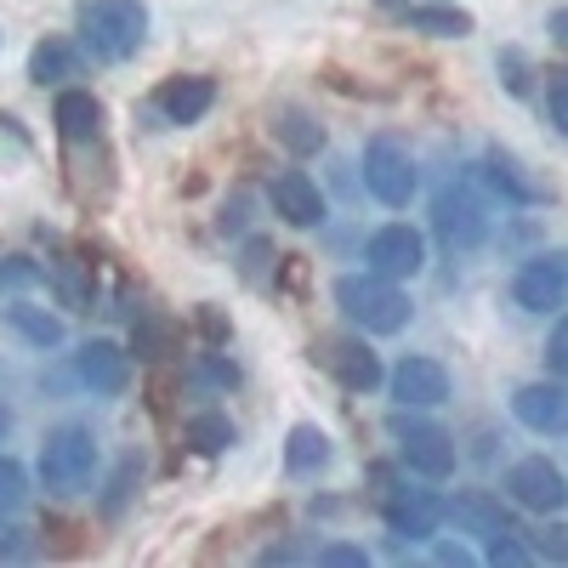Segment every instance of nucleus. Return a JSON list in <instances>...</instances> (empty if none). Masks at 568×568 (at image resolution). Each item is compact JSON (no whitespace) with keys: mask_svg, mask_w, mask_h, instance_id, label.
<instances>
[{"mask_svg":"<svg viewBox=\"0 0 568 568\" xmlns=\"http://www.w3.org/2000/svg\"><path fill=\"white\" fill-rule=\"evenodd\" d=\"M438 562H449V568H466V562H471V551H466V546H438Z\"/></svg>","mask_w":568,"mask_h":568,"instance_id":"4c0bfd02","label":"nucleus"},{"mask_svg":"<svg viewBox=\"0 0 568 568\" xmlns=\"http://www.w3.org/2000/svg\"><path fill=\"white\" fill-rule=\"evenodd\" d=\"M433 227L449 251H478L489 240V211L471 187H444L433 200Z\"/></svg>","mask_w":568,"mask_h":568,"instance_id":"0eeeda50","label":"nucleus"},{"mask_svg":"<svg viewBox=\"0 0 568 568\" xmlns=\"http://www.w3.org/2000/svg\"><path fill=\"white\" fill-rule=\"evenodd\" d=\"M165 347H171V324L165 318H142L136 324V353L142 358H165Z\"/></svg>","mask_w":568,"mask_h":568,"instance_id":"cd10ccee","label":"nucleus"},{"mask_svg":"<svg viewBox=\"0 0 568 568\" xmlns=\"http://www.w3.org/2000/svg\"><path fill=\"white\" fill-rule=\"evenodd\" d=\"M0 557H23V535L0 524Z\"/></svg>","mask_w":568,"mask_h":568,"instance_id":"c9c22d12","label":"nucleus"},{"mask_svg":"<svg viewBox=\"0 0 568 568\" xmlns=\"http://www.w3.org/2000/svg\"><path fill=\"white\" fill-rule=\"evenodd\" d=\"M273 136L291 154H318L324 149V125H313V114H302V109H278L273 114Z\"/></svg>","mask_w":568,"mask_h":568,"instance_id":"b1692460","label":"nucleus"},{"mask_svg":"<svg viewBox=\"0 0 568 568\" xmlns=\"http://www.w3.org/2000/svg\"><path fill=\"white\" fill-rule=\"evenodd\" d=\"M318 562H324V568H364L369 557H364L358 546H342V540H336V546H318Z\"/></svg>","mask_w":568,"mask_h":568,"instance_id":"f704fd0d","label":"nucleus"},{"mask_svg":"<svg viewBox=\"0 0 568 568\" xmlns=\"http://www.w3.org/2000/svg\"><path fill=\"white\" fill-rule=\"evenodd\" d=\"M45 267H34L29 256H12V262H0V291H29V284H40Z\"/></svg>","mask_w":568,"mask_h":568,"instance_id":"c85d7f7f","label":"nucleus"},{"mask_svg":"<svg viewBox=\"0 0 568 568\" xmlns=\"http://www.w3.org/2000/svg\"><path fill=\"white\" fill-rule=\"evenodd\" d=\"M0 45H7V34H0Z\"/></svg>","mask_w":568,"mask_h":568,"instance_id":"a19ab883","label":"nucleus"},{"mask_svg":"<svg viewBox=\"0 0 568 568\" xmlns=\"http://www.w3.org/2000/svg\"><path fill=\"white\" fill-rule=\"evenodd\" d=\"M187 444H194L200 455H222V449L233 444L227 415H194V420H187Z\"/></svg>","mask_w":568,"mask_h":568,"instance_id":"a878e982","label":"nucleus"},{"mask_svg":"<svg viewBox=\"0 0 568 568\" xmlns=\"http://www.w3.org/2000/svg\"><path fill=\"white\" fill-rule=\"evenodd\" d=\"M267 205H273V216H284L291 227H318L324 222V194H318V182L307 171H278L267 182Z\"/></svg>","mask_w":568,"mask_h":568,"instance_id":"f8f14e48","label":"nucleus"},{"mask_svg":"<svg viewBox=\"0 0 568 568\" xmlns=\"http://www.w3.org/2000/svg\"><path fill=\"white\" fill-rule=\"evenodd\" d=\"M23 500H29V471H23L12 455H0V524H7V517H18Z\"/></svg>","mask_w":568,"mask_h":568,"instance_id":"393cba45","label":"nucleus"},{"mask_svg":"<svg viewBox=\"0 0 568 568\" xmlns=\"http://www.w3.org/2000/svg\"><path fill=\"white\" fill-rule=\"evenodd\" d=\"M562 296H568V262L562 256H535L511 278V302L524 313H557Z\"/></svg>","mask_w":568,"mask_h":568,"instance_id":"1a4fd4ad","label":"nucleus"},{"mask_svg":"<svg viewBox=\"0 0 568 568\" xmlns=\"http://www.w3.org/2000/svg\"><path fill=\"white\" fill-rule=\"evenodd\" d=\"M52 120H58V136L80 149V142H98V131H103V103L91 98V91H58Z\"/></svg>","mask_w":568,"mask_h":568,"instance_id":"a211bd4d","label":"nucleus"},{"mask_svg":"<svg viewBox=\"0 0 568 568\" xmlns=\"http://www.w3.org/2000/svg\"><path fill=\"white\" fill-rule=\"evenodd\" d=\"M74 375H80V387L85 393H98V398H120L131 387V353L120 342H85L74 353Z\"/></svg>","mask_w":568,"mask_h":568,"instance_id":"9d476101","label":"nucleus"},{"mask_svg":"<svg viewBox=\"0 0 568 568\" xmlns=\"http://www.w3.org/2000/svg\"><path fill=\"white\" fill-rule=\"evenodd\" d=\"M393 438H398V455L409 471H420V478H449L455 471V438L444 433V426L433 420H409V415H393Z\"/></svg>","mask_w":568,"mask_h":568,"instance_id":"423d86ee","label":"nucleus"},{"mask_svg":"<svg viewBox=\"0 0 568 568\" xmlns=\"http://www.w3.org/2000/svg\"><path fill=\"white\" fill-rule=\"evenodd\" d=\"M160 114L171 120V125H194V120H205V109L216 103V80L211 74H176V80H165L160 85Z\"/></svg>","mask_w":568,"mask_h":568,"instance_id":"f3484780","label":"nucleus"},{"mask_svg":"<svg viewBox=\"0 0 568 568\" xmlns=\"http://www.w3.org/2000/svg\"><path fill=\"white\" fill-rule=\"evenodd\" d=\"M7 433H12V415H7V409H0V438H7Z\"/></svg>","mask_w":568,"mask_h":568,"instance_id":"ea45409f","label":"nucleus"},{"mask_svg":"<svg viewBox=\"0 0 568 568\" xmlns=\"http://www.w3.org/2000/svg\"><path fill=\"white\" fill-rule=\"evenodd\" d=\"M535 557H546V562H568V524L540 529V535H535Z\"/></svg>","mask_w":568,"mask_h":568,"instance_id":"2f4dec72","label":"nucleus"},{"mask_svg":"<svg viewBox=\"0 0 568 568\" xmlns=\"http://www.w3.org/2000/svg\"><path fill=\"white\" fill-rule=\"evenodd\" d=\"M415 154H409V142L382 131V136H369V149H364V187L375 200H382L387 211H404L415 200Z\"/></svg>","mask_w":568,"mask_h":568,"instance_id":"20e7f679","label":"nucleus"},{"mask_svg":"<svg viewBox=\"0 0 568 568\" xmlns=\"http://www.w3.org/2000/svg\"><path fill=\"white\" fill-rule=\"evenodd\" d=\"M336 307L347 313V324H358L364 336H398L409 324L415 302L404 296L398 278H382V273H342L336 278Z\"/></svg>","mask_w":568,"mask_h":568,"instance_id":"f03ea898","label":"nucleus"},{"mask_svg":"<svg viewBox=\"0 0 568 568\" xmlns=\"http://www.w3.org/2000/svg\"><path fill=\"white\" fill-rule=\"evenodd\" d=\"M131 478H142V460H136V455H125V460H120V471H114V484H109V500H103L109 511H120V500L131 495Z\"/></svg>","mask_w":568,"mask_h":568,"instance_id":"c756f323","label":"nucleus"},{"mask_svg":"<svg viewBox=\"0 0 568 568\" xmlns=\"http://www.w3.org/2000/svg\"><path fill=\"white\" fill-rule=\"evenodd\" d=\"M546 364H551L557 382H568V318H557V329H551V342H546Z\"/></svg>","mask_w":568,"mask_h":568,"instance_id":"473e14b6","label":"nucleus"},{"mask_svg":"<svg viewBox=\"0 0 568 568\" xmlns=\"http://www.w3.org/2000/svg\"><path fill=\"white\" fill-rule=\"evenodd\" d=\"M324 369L336 375V382L347 387V393H375L382 387V358H375L364 342H353V336H336V342H324Z\"/></svg>","mask_w":568,"mask_h":568,"instance_id":"dca6fc26","label":"nucleus"},{"mask_svg":"<svg viewBox=\"0 0 568 568\" xmlns=\"http://www.w3.org/2000/svg\"><path fill=\"white\" fill-rule=\"evenodd\" d=\"M506 500L535 511V517H557L568 506V478L546 455H524V460L506 466Z\"/></svg>","mask_w":568,"mask_h":568,"instance_id":"39448f33","label":"nucleus"},{"mask_svg":"<svg viewBox=\"0 0 568 568\" xmlns=\"http://www.w3.org/2000/svg\"><path fill=\"white\" fill-rule=\"evenodd\" d=\"M546 29H551V34H557V40L568 45V7H557V12L546 18Z\"/></svg>","mask_w":568,"mask_h":568,"instance_id":"58836bf2","label":"nucleus"},{"mask_svg":"<svg viewBox=\"0 0 568 568\" xmlns=\"http://www.w3.org/2000/svg\"><path fill=\"white\" fill-rule=\"evenodd\" d=\"M484 171H489V182L500 187V194H506V200H517V205H540V200H546V187H540V182H529V176H524V165H517L511 154H500V149L484 160Z\"/></svg>","mask_w":568,"mask_h":568,"instance_id":"4be33fe9","label":"nucleus"},{"mask_svg":"<svg viewBox=\"0 0 568 568\" xmlns=\"http://www.w3.org/2000/svg\"><path fill=\"white\" fill-rule=\"evenodd\" d=\"M267 262H273V245H267V240H251V245H245L240 273H245L251 284H267Z\"/></svg>","mask_w":568,"mask_h":568,"instance_id":"7c9ffc66","label":"nucleus"},{"mask_svg":"<svg viewBox=\"0 0 568 568\" xmlns=\"http://www.w3.org/2000/svg\"><path fill=\"white\" fill-rule=\"evenodd\" d=\"M393 398L398 409H433L449 398V369L438 358H404L393 369Z\"/></svg>","mask_w":568,"mask_h":568,"instance_id":"2eb2a0df","label":"nucleus"},{"mask_svg":"<svg viewBox=\"0 0 568 568\" xmlns=\"http://www.w3.org/2000/svg\"><path fill=\"white\" fill-rule=\"evenodd\" d=\"M535 557V546H524L517 535H495L489 540V562H529Z\"/></svg>","mask_w":568,"mask_h":568,"instance_id":"72a5a7b5","label":"nucleus"},{"mask_svg":"<svg viewBox=\"0 0 568 568\" xmlns=\"http://www.w3.org/2000/svg\"><path fill=\"white\" fill-rule=\"evenodd\" d=\"M200 324H205V336H211V342H227V324H222V313H211V307H205V313H200Z\"/></svg>","mask_w":568,"mask_h":568,"instance_id":"e433bc0d","label":"nucleus"},{"mask_svg":"<svg viewBox=\"0 0 568 568\" xmlns=\"http://www.w3.org/2000/svg\"><path fill=\"white\" fill-rule=\"evenodd\" d=\"M511 415L540 438H562L568 433V393L557 382H529V387L511 393Z\"/></svg>","mask_w":568,"mask_h":568,"instance_id":"ddd939ff","label":"nucleus"},{"mask_svg":"<svg viewBox=\"0 0 568 568\" xmlns=\"http://www.w3.org/2000/svg\"><path fill=\"white\" fill-rule=\"evenodd\" d=\"M546 109H551V125L568 136V69H546Z\"/></svg>","mask_w":568,"mask_h":568,"instance_id":"bb28decb","label":"nucleus"},{"mask_svg":"<svg viewBox=\"0 0 568 568\" xmlns=\"http://www.w3.org/2000/svg\"><path fill=\"white\" fill-rule=\"evenodd\" d=\"M404 23L415 34H433V40H460L471 34V12H455V7H404Z\"/></svg>","mask_w":568,"mask_h":568,"instance_id":"5701e85b","label":"nucleus"},{"mask_svg":"<svg viewBox=\"0 0 568 568\" xmlns=\"http://www.w3.org/2000/svg\"><path fill=\"white\" fill-rule=\"evenodd\" d=\"M329 433L324 426H313V420H302V426H291V438H284V466L296 471V478H318V471L329 466Z\"/></svg>","mask_w":568,"mask_h":568,"instance_id":"aec40b11","label":"nucleus"},{"mask_svg":"<svg viewBox=\"0 0 568 568\" xmlns=\"http://www.w3.org/2000/svg\"><path fill=\"white\" fill-rule=\"evenodd\" d=\"M364 267L404 284V278H415L426 267V240H420L409 222H387V227H375L369 240H364Z\"/></svg>","mask_w":568,"mask_h":568,"instance_id":"6e6552de","label":"nucleus"},{"mask_svg":"<svg viewBox=\"0 0 568 568\" xmlns=\"http://www.w3.org/2000/svg\"><path fill=\"white\" fill-rule=\"evenodd\" d=\"M74 29H80V45L91 58L125 63V58L142 52V40H149V7H142V0H80Z\"/></svg>","mask_w":568,"mask_h":568,"instance_id":"f257e3e1","label":"nucleus"},{"mask_svg":"<svg viewBox=\"0 0 568 568\" xmlns=\"http://www.w3.org/2000/svg\"><path fill=\"white\" fill-rule=\"evenodd\" d=\"M444 517L460 529V535H478V540H495V535H517V524H511V511L489 495V489H460L449 506H444Z\"/></svg>","mask_w":568,"mask_h":568,"instance_id":"4468645a","label":"nucleus"},{"mask_svg":"<svg viewBox=\"0 0 568 568\" xmlns=\"http://www.w3.org/2000/svg\"><path fill=\"white\" fill-rule=\"evenodd\" d=\"M80 74V52H74V45L69 40H40L34 45V52H29V80L34 85H58V80H74Z\"/></svg>","mask_w":568,"mask_h":568,"instance_id":"412c9836","label":"nucleus"},{"mask_svg":"<svg viewBox=\"0 0 568 568\" xmlns=\"http://www.w3.org/2000/svg\"><path fill=\"white\" fill-rule=\"evenodd\" d=\"M0 324H7L18 342H29L34 353H45V347L63 342V318L45 313V307H34V302H7V307H0Z\"/></svg>","mask_w":568,"mask_h":568,"instance_id":"6ab92c4d","label":"nucleus"},{"mask_svg":"<svg viewBox=\"0 0 568 568\" xmlns=\"http://www.w3.org/2000/svg\"><path fill=\"white\" fill-rule=\"evenodd\" d=\"M91 471H98V438H91V426H52L40 444V489L45 495H85L91 489Z\"/></svg>","mask_w":568,"mask_h":568,"instance_id":"7ed1b4c3","label":"nucleus"},{"mask_svg":"<svg viewBox=\"0 0 568 568\" xmlns=\"http://www.w3.org/2000/svg\"><path fill=\"white\" fill-rule=\"evenodd\" d=\"M382 517H387V529L404 535V540H433L438 524H444V500L433 489H387Z\"/></svg>","mask_w":568,"mask_h":568,"instance_id":"9b49d317","label":"nucleus"}]
</instances>
